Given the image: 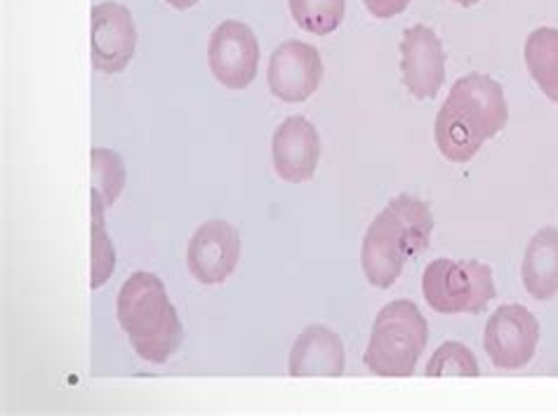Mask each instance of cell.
<instances>
[{"mask_svg": "<svg viewBox=\"0 0 558 416\" xmlns=\"http://www.w3.org/2000/svg\"><path fill=\"white\" fill-rule=\"evenodd\" d=\"M137 48V28L132 14L121 3H99L93 8V64L97 71L121 73L132 62Z\"/></svg>", "mask_w": 558, "mask_h": 416, "instance_id": "7c38bea8", "label": "cell"}, {"mask_svg": "<svg viewBox=\"0 0 558 416\" xmlns=\"http://www.w3.org/2000/svg\"><path fill=\"white\" fill-rule=\"evenodd\" d=\"M483 344L497 369H521L537 353L539 320L525 306H499L488 318Z\"/></svg>", "mask_w": 558, "mask_h": 416, "instance_id": "8992f818", "label": "cell"}, {"mask_svg": "<svg viewBox=\"0 0 558 416\" xmlns=\"http://www.w3.org/2000/svg\"><path fill=\"white\" fill-rule=\"evenodd\" d=\"M427 341L429 325L420 308L408 299L389 302L375 318L363 363L377 377H413Z\"/></svg>", "mask_w": 558, "mask_h": 416, "instance_id": "277c9868", "label": "cell"}, {"mask_svg": "<svg viewBox=\"0 0 558 416\" xmlns=\"http://www.w3.org/2000/svg\"><path fill=\"white\" fill-rule=\"evenodd\" d=\"M269 90L286 103L310 99L323 81L320 52L304 40H286L271 52L267 71Z\"/></svg>", "mask_w": 558, "mask_h": 416, "instance_id": "9c48e42d", "label": "cell"}, {"mask_svg": "<svg viewBox=\"0 0 558 416\" xmlns=\"http://www.w3.org/2000/svg\"><path fill=\"white\" fill-rule=\"evenodd\" d=\"M116 314L132 348L144 363L166 365L180 351L184 327L158 276L146 271L132 273L116 299Z\"/></svg>", "mask_w": 558, "mask_h": 416, "instance_id": "3957f363", "label": "cell"}, {"mask_svg": "<svg viewBox=\"0 0 558 416\" xmlns=\"http://www.w3.org/2000/svg\"><path fill=\"white\" fill-rule=\"evenodd\" d=\"M454 5H462V8H474L476 3H481V0H452Z\"/></svg>", "mask_w": 558, "mask_h": 416, "instance_id": "7402d4cb", "label": "cell"}, {"mask_svg": "<svg viewBox=\"0 0 558 416\" xmlns=\"http://www.w3.org/2000/svg\"><path fill=\"white\" fill-rule=\"evenodd\" d=\"M422 294L440 316H478L495 299L493 269L483 261L434 259L422 273Z\"/></svg>", "mask_w": 558, "mask_h": 416, "instance_id": "5b68a950", "label": "cell"}, {"mask_svg": "<svg viewBox=\"0 0 558 416\" xmlns=\"http://www.w3.org/2000/svg\"><path fill=\"white\" fill-rule=\"evenodd\" d=\"M434 215L427 203L413 196H396L363 235V276L377 290H389L401 278L403 266L432 243Z\"/></svg>", "mask_w": 558, "mask_h": 416, "instance_id": "7a4b0ae2", "label": "cell"}, {"mask_svg": "<svg viewBox=\"0 0 558 416\" xmlns=\"http://www.w3.org/2000/svg\"><path fill=\"white\" fill-rule=\"evenodd\" d=\"M274 170L283 182H312L320 160V137L304 115H290L276 127L271 139Z\"/></svg>", "mask_w": 558, "mask_h": 416, "instance_id": "8fae6325", "label": "cell"}, {"mask_svg": "<svg viewBox=\"0 0 558 416\" xmlns=\"http://www.w3.org/2000/svg\"><path fill=\"white\" fill-rule=\"evenodd\" d=\"M401 76L415 99H434L446 81V50L434 28L415 24L401 38Z\"/></svg>", "mask_w": 558, "mask_h": 416, "instance_id": "30bf717a", "label": "cell"}, {"mask_svg": "<svg viewBox=\"0 0 558 416\" xmlns=\"http://www.w3.org/2000/svg\"><path fill=\"white\" fill-rule=\"evenodd\" d=\"M288 8L302 32L328 36L342 24L347 0H288Z\"/></svg>", "mask_w": 558, "mask_h": 416, "instance_id": "2e32d148", "label": "cell"}, {"mask_svg": "<svg viewBox=\"0 0 558 416\" xmlns=\"http://www.w3.org/2000/svg\"><path fill=\"white\" fill-rule=\"evenodd\" d=\"M521 278L525 292L537 302H551L558 294V231H537L525 247Z\"/></svg>", "mask_w": 558, "mask_h": 416, "instance_id": "5bb4252c", "label": "cell"}, {"mask_svg": "<svg viewBox=\"0 0 558 416\" xmlns=\"http://www.w3.org/2000/svg\"><path fill=\"white\" fill-rule=\"evenodd\" d=\"M241 259V235L222 219H210L191 235L186 249L189 273L201 285H222L236 271Z\"/></svg>", "mask_w": 558, "mask_h": 416, "instance_id": "ba28073f", "label": "cell"}, {"mask_svg": "<svg viewBox=\"0 0 558 416\" xmlns=\"http://www.w3.org/2000/svg\"><path fill=\"white\" fill-rule=\"evenodd\" d=\"M365 10H368L377 20H391L396 14L408 10L410 0H363Z\"/></svg>", "mask_w": 558, "mask_h": 416, "instance_id": "ffe728a7", "label": "cell"}, {"mask_svg": "<svg viewBox=\"0 0 558 416\" xmlns=\"http://www.w3.org/2000/svg\"><path fill=\"white\" fill-rule=\"evenodd\" d=\"M93 191H97L101 200H105L107 210L113 207L125 188V162L123 158L111 151V148H93Z\"/></svg>", "mask_w": 558, "mask_h": 416, "instance_id": "ac0fdd59", "label": "cell"}, {"mask_svg": "<svg viewBox=\"0 0 558 416\" xmlns=\"http://www.w3.org/2000/svg\"><path fill=\"white\" fill-rule=\"evenodd\" d=\"M290 377H342L344 344L330 327L312 325L298 337L290 351Z\"/></svg>", "mask_w": 558, "mask_h": 416, "instance_id": "4fadbf2b", "label": "cell"}, {"mask_svg": "<svg viewBox=\"0 0 558 416\" xmlns=\"http://www.w3.org/2000/svg\"><path fill=\"white\" fill-rule=\"evenodd\" d=\"M168 5H172L174 10H189V8H194L198 0H166Z\"/></svg>", "mask_w": 558, "mask_h": 416, "instance_id": "44dd1931", "label": "cell"}, {"mask_svg": "<svg viewBox=\"0 0 558 416\" xmlns=\"http://www.w3.org/2000/svg\"><path fill=\"white\" fill-rule=\"evenodd\" d=\"M208 64L227 90H245L259 69V42L253 28L239 20L219 24L208 40Z\"/></svg>", "mask_w": 558, "mask_h": 416, "instance_id": "52a82bcc", "label": "cell"}, {"mask_svg": "<svg viewBox=\"0 0 558 416\" xmlns=\"http://www.w3.org/2000/svg\"><path fill=\"white\" fill-rule=\"evenodd\" d=\"M424 375L427 377H478L481 369L472 348L460 344V341H446V344H440L434 351Z\"/></svg>", "mask_w": 558, "mask_h": 416, "instance_id": "d6986e66", "label": "cell"}, {"mask_svg": "<svg viewBox=\"0 0 558 416\" xmlns=\"http://www.w3.org/2000/svg\"><path fill=\"white\" fill-rule=\"evenodd\" d=\"M509 123L502 85L486 73H466L454 81L444 107L436 113L434 139L440 156L462 166L474 160L483 144L497 137Z\"/></svg>", "mask_w": 558, "mask_h": 416, "instance_id": "6da1fadb", "label": "cell"}, {"mask_svg": "<svg viewBox=\"0 0 558 416\" xmlns=\"http://www.w3.org/2000/svg\"><path fill=\"white\" fill-rule=\"evenodd\" d=\"M93 203V282L90 287L99 290L113 276L116 269V249L107 233V205L97 191L90 193Z\"/></svg>", "mask_w": 558, "mask_h": 416, "instance_id": "e0dca14e", "label": "cell"}, {"mask_svg": "<svg viewBox=\"0 0 558 416\" xmlns=\"http://www.w3.org/2000/svg\"><path fill=\"white\" fill-rule=\"evenodd\" d=\"M525 66L549 101L558 107V28L539 26L525 38Z\"/></svg>", "mask_w": 558, "mask_h": 416, "instance_id": "9a60e30c", "label": "cell"}]
</instances>
